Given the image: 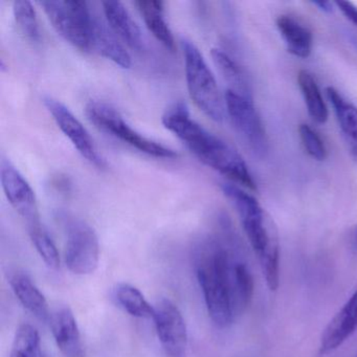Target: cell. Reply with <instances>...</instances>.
I'll return each mask as SVG.
<instances>
[{
    "label": "cell",
    "instance_id": "6da1fadb",
    "mask_svg": "<svg viewBox=\"0 0 357 357\" xmlns=\"http://www.w3.org/2000/svg\"><path fill=\"white\" fill-rule=\"evenodd\" d=\"M162 124L206 166L227 178L256 191L257 185L242 156L220 137L198 124L183 103L175 104L162 116Z\"/></svg>",
    "mask_w": 357,
    "mask_h": 357
},
{
    "label": "cell",
    "instance_id": "7a4b0ae2",
    "mask_svg": "<svg viewBox=\"0 0 357 357\" xmlns=\"http://www.w3.org/2000/svg\"><path fill=\"white\" fill-rule=\"evenodd\" d=\"M221 190L239 215L246 237L258 257L267 286L275 291L280 281V240L275 221L260 202L241 188L223 183Z\"/></svg>",
    "mask_w": 357,
    "mask_h": 357
},
{
    "label": "cell",
    "instance_id": "3957f363",
    "mask_svg": "<svg viewBox=\"0 0 357 357\" xmlns=\"http://www.w3.org/2000/svg\"><path fill=\"white\" fill-rule=\"evenodd\" d=\"M236 258L225 243L211 240L198 256V283L204 294L208 317L219 328H227L235 319L233 282Z\"/></svg>",
    "mask_w": 357,
    "mask_h": 357
},
{
    "label": "cell",
    "instance_id": "277c9868",
    "mask_svg": "<svg viewBox=\"0 0 357 357\" xmlns=\"http://www.w3.org/2000/svg\"><path fill=\"white\" fill-rule=\"evenodd\" d=\"M181 47L190 97L206 116L215 122H222L227 114L225 97L221 96L212 70L191 40L183 39Z\"/></svg>",
    "mask_w": 357,
    "mask_h": 357
},
{
    "label": "cell",
    "instance_id": "5b68a950",
    "mask_svg": "<svg viewBox=\"0 0 357 357\" xmlns=\"http://www.w3.org/2000/svg\"><path fill=\"white\" fill-rule=\"evenodd\" d=\"M38 3L60 36L81 51H93L96 16L86 1L59 0Z\"/></svg>",
    "mask_w": 357,
    "mask_h": 357
},
{
    "label": "cell",
    "instance_id": "8992f818",
    "mask_svg": "<svg viewBox=\"0 0 357 357\" xmlns=\"http://www.w3.org/2000/svg\"><path fill=\"white\" fill-rule=\"evenodd\" d=\"M89 121L100 130L116 137L139 152L156 158H175L176 152L158 142L148 139L124 120L120 112L109 104L91 101L86 105Z\"/></svg>",
    "mask_w": 357,
    "mask_h": 357
},
{
    "label": "cell",
    "instance_id": "52a82bcc",
    "mask_svg": "<svg viewBox=\"0 0 357 357\" xmlns=\"http://www.w3.org/2000/svg\"><path fill=\"white\" fill-rule=\"evenodd\" d=\"M66 229V264L75 275H86L98 268L100 244L95 229L81 219L61 215Z\"/></svg>",
    "mask_w": 357,
    "mask_h": 357
},
{
    "label": "cell",
    "instance_id": "ba28073f",
    "mask_svg": "<svg viewBox=\"0 0 357 357\" xmlns=\"http://www.w3.org/2000/svg\"><path fill=\"white\" fill-rule=\"evenodd\" d=\"M225 101L227 114L244 145L255 156L264 158L268 151V139L252 99L227 89Z\"/></svg>",
    "mask_w": 357,
    "mask_h": 357
},
{
    "label": "cell",
    "instance_id": "9c48e42d",
    "mask_svg": "<svg viewBox=\"0 0 357 357\" xmlns=\"http://www.w3.org/2000/svg\"><path fill=\"white\" fill-rule=\"evenodd\" d=\"M43 103L60 130L70 139L77 151L93 166L105 168V160L100 155L93 137L79 119L58 100L47 97L43 99Z\"/></svg>",
    "mask_w": 357,
    "mask_h": 357
},
{
    "label": "cell",
    "instance_id": "30bf717a",
    "mask_svg": "<svg viewBox=\"0 0 357 357\" xmlns=\"http://www.w3.org/2000/svg\"><path fill=\"white\" fill-rule=\"evenodd\" d=\"M154 323L158 340L169 357H185L188 348V330L178 307L168 298L154 307Z\"/></svg>",
    "mask_w": 357,
    "mask_h": 357
},
{
    "label": "cell",
    "instance_id": "8fae6325",
    "mask_svg": "<svg viewBox=\"0 0 357 357\" xmlns=\"http://www.w3.org/2000/svg\"><path fill=\"white\" fill-rule=\"evenodd\" d=\"M0 178L7 199L12 208L26 221L29 229L40 225L34 190L10 160L1 162Z\"/></svg>",
    "mask_w": 357,
    "mask_h": 357
},
{
    "label": "cell",
    "instance_id": "7c38bea8",
    "mask_svg": "<svg viewBox=\"0 0 357 357\" xmlns=\"http://www.w3.org/2000/svg\"><path fill=\"white\" fill-rule=\"evenodd\" d=\"M356 329L357 290L324 330L319 344V354L327 355L340 348Z\"/></svg>",
    "mask_w": 357,
    "mask_h": 357
},
{
    "label": "cell",
    "instance_id": "4fadbf2b",
    "mask_svg": "<svg viewBox=\"0 0 357 357\" xmlns=\"http://www.w3.org/2000/svg\"><path fill=\"white\" fill-rule=\"evenodd\" d=\"M51 329L58 349L66 357H85V348L74 312L68 307L51 317Z\"/></svg>",
    "mask_w": 357,
    "mask_h": 357
},
{
    "label": "cell",
    "instance_id": "5bb4252c",
    "mask_svg": "<svg viewBox=\"0 0 357 357\" xmlns=\"http://www.w3.org/2000/svg\"><path fill=\"white\" fill-rule=\"evenodd\" d=\"M102 6L112 32L130 49L141 52L144 49L143 33L124 3L121 1H104Z\"/></svg>",
    "mask_w": 357,
    "mask_h": 357
},
{
    "label": "cell",
    "instance_id": "9a60e30c",
    "mask_svg": "<svg viewBox=\"0 0 357 357\" xmlns=\"http://www.w3.org/2000/svg\"><path fill=\"white\" fill-rule=\"evenodd\" d=\"M326 95L333 107L349 152L357 165V106L347 100L334 87H327Z\"/></svg>",
    "mask_w": 357,
    "mask_h": 357
},
{
    "label": "cell",
    "instance_id": "2e32d148",
    "mask_svg": "<svg viewBox=\"0 0 357 357\" xmlns=\"http://www.w3.org/2000/svg\"><path fill=\"white\" fill-rule=\"evenodd\" d=\"M275 26L285 43L288 53L301 59L311 55L313 47L312 32L300 20L290 15H280Z\"/></svg>",
    "mask_w": 357,
    "mask_h": 357
},
{
    "label": "cell",
    "instance_id": "e0dca14e",
    "mask_svg": "<svg viewBox=\"0 0 357 357\" xmlns=\"http://www.w3.org/2000/svg\"><path fill=\"white\" fill-rule=\"evenodd\" d=\"M10 285L22 306L39 321L50 319L49 304L45 294L26 273L16 271L10 277Z\"/></svg>",
    "mask_w": 357,
    "mask_h": 357
},
{
    "label": "cell",
    "instance_id": "ac0fdd59",
    "mask_svg": "<svg viewBox=\"0 0 357 357\" xmlns=\"http://www.w3.org/2000/svg\"><path fill=\"white\" fill-rule=\"evenodd\" d=\"M93 51L105 57L122 68L131 66V57L118 36L107 24L96 17L93 26Z\"/></svg>",
    "mask_w": 357,
    "mask_h": 357
},
{
    "label": "cell",
    "instance_id": "d6986e66",
    "mask_svg": "<svg viewBox=\"0 0 357 357\" xmlns=\"http://www.w3.org/2000/svg\"><path fill=\"white\" fill-rule=\"evenodd\" d=\"M135 7L139 10L145 22L146 26L151 34L169 51H175V39L172 31L165 17V7L162 1H135Z\"/></svg>",
    "mask_w": 357,
    "mask_h": 357
},
{
    "label": "cell",
    "instance_id": "ffe728a7",
    "mask_svg": "<svg viewBox=\"0 0 357 357\" xmlns=\"http://www.w3.org/2000/svg\"><path fill=\"white\" fill-rule=\"evenodd\" d=\"M112 296L116 305L131 317L137 319H153L155 314L154 307L146 300L141 290L130 284H118L114 287Z\"/></svg>",
    "mask_w": 357,
    "mask_h": 357
},
{
    "label": "cell",
    "instance_id": "44dd1931",
    "mask_svg": "<svg viewBox=\"0 0 357 357\" xmlns=\"http://www.w3.org/2000/svg\"><path fill=\"white\" fill-rule=\"evenodd\" d=\"M298 85L310 118L317 124H325L329 118V112L314 77L308 70H300Z\"/></svg>",
    "mask_w": 357,
    "mask_h": 357
},
{
    "label": "cell",
    "instance_id": "7402d4cb",
    "mask_svg": "<svg viewBox=\"0 0 357 357\" xmlns=\"http://www.w3.org/2000/svg\"><path fill=\"white\" fill-rule=\"evenodd\" d=\"M212 58L221 76L229 85V91L248 99H252L245 75L241 68L238 66L237 62L220 49L212 50Z\"/></svg>",
    "mask_w": 357,
    "mask_h": 357
},
{
    "label": "cell",
    "instance_id": "603a6c76",
    "mask_svg": "<svg viewBox=\"0 0 357 357\" xmlns=\"http://www.w3.org/2000/svg\"><path fill=\"white\" fill-rule=\"evenodd\" d=\"M13 15L16 26L24 38L32 43H40V28L33 3L28 0H16L13 3Z\"/></svg>",
    "mask_w": 357,
    "mask_h": 357
},
{
    "label": "cell",
    "instance_id": "cb8c5ba5",
    "mask_svg": "<svg viewBox=\"0 0 357 357\" xmlns=\"http://www.w3.org/2000/svg\"><path fill=\"white\" fill-rule=\"evenodd\" d=\"M10 357H45L38 330L30 324L20 326L14 337Z\"/></svg>",
    "mask_w": 357,
    "mask_h": 357
},
{
    "label": "cell",
    "instance_id": "d4e9b609",
    "mask_svg": "<svg viewBox=\"0 0 357 357\" xmlns=\"http://www.w3.org/2000/svg\"><path fill=\"white\" fill-rule=\"evenodd\" d=\"M29 233H30L31 240H32L37 252L45 265L51 269L59 268V252H58L57 248H56L51 236L43 229L41 223L36 227H30Z\"/></svg>",
    "mask_w": 357,
    "mask_h": 357
},
{
    "label": "cell",
    "instance_id": "484cf974",
    "mask_svg": "<svg viewBox=\"0 0 357 357\" xmlns=\"http://www.w3.org/2000/svg\"><path fill=\"white\" fill-rule=\"evenodd\" d=\"M298 137H300L301 143L304 147L305 151L313 160L323 162L327 158V148L324 143L319 133L311 128L309 125L301 124L298 126Z\"/></svg>",
    "mask_w": 357,
    "mask_h": 357
},
{
    "label": "cell",
    "instance_id": "4316f807",
    "mask_svg": "<svg viewBox=\"0 0 357 357\" xmlns=\"http://www.w3.org/2000/svg\"><path fill=\"white\" fill-rule=\"evenodd\" d=\"M335 6L347 20H350L355 26H357V7L349 1H336Z\"/></svg>",
    "mask_w": 357,
    "mask_h": 357
},
{
    "label": "cell",
    "instance_id": "83f0119b",
    "mask_svg": "<svg viewBox=\"0 0 357 357\" xmlns=\"http://www.w3.org/2000/svg\"><path fill=\"white\" fill-rule=\"evenodd\" d=\"M312 5L315 7L319 8L321 11L326 12V13H330L332 12V3L330 1H312Z\"/></svg>",
    "mask_w": 357,
    "mask_h": 357
}]
</instances>
